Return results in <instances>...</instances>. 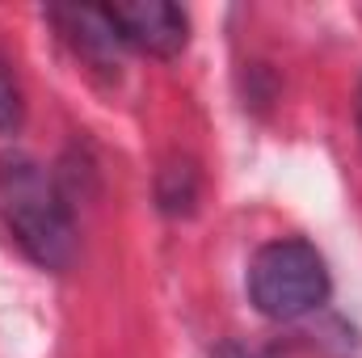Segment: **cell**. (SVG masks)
<instances>
[{
	"label": "cell",
	"mask_w": 362,
	"mask_h": 358,
	"mask_svg": "<svg viewBox=\"0 0 362 358\" xmlns=\"http://www.w3.org/2000/svg\"><path fill=\"white\" fill-rule=\"evenodd\" d=\"M55 17L68 25L76 51H85V59H93L97 68H118V47H122V38H118V30L110 25L105 8H59Z\"/></svg>",
	"instance_id": "277c9868"
},
{
	"label": "cell",
	"mask_w": 362,
	"mask_h": 358,
	"mask_svg": "<svg viewBox=\"0 0 362 358\" xmlns=\"http://www.w3.org/2000/svg\"><path fill=\"white\" fill-rule=\"evenodd\" d=\"M329 270L325 258L295 236H282L257 249L249 266V299L270 321H299L329 299Z\"/></svg>",
	"instance_id": "7a4b0ae2"
},
{
	"label": "cell",
	"mask_w": 362,
	"mask_h": 358,
	"mask_svg": "<svg viewBox=\"0 0 362 358\" xmlns=\"http://www.w3.org/2000/svg\"><path fill=\"white\" fill-rule=\"evenodd\" d=\"M358 131H362V89H358Z\"/></svg>",
	"instance_id": "8992f818"
},
{
	"label": "cell",
	"mask_w": 362,
	"mask_h": 358,
	"mask_svg": "<svg viewBox=\"0 0 362 358\" xmlns=\"http://www.w3.org/2000/svg\"><path fill=\"white\" fill-rule=\"evenodd\" d=\"M21 114H25V105H21L17 76H13L8 59L0 55V135H13V131L21 127Z\"/></svg>",
	"instance_id": "5b68a950"
},
{
	"label": "cell",
	"mask_w": 362,
	"mask_h": 358,
	"mask_svg": "<svg viewBox=\"0 0 362 358\" xmlns=\"http://www.w3.org/2000/svg\"><path fill=\"white\" fill-rule=\"evenodd\" d=\"M110 25L118 30V38L135 51H148V55H177L189 38V21L177 4L169 0H135V4H110L105 8Z\"/></svg>",
	"instance_id": "3957f363"
},
{
	"label": "cell",
	"mask_w": 362,
	"mask_h": 358,
	"mask_svg": "<svg viewBox=\"0 0 362 358\" xmlns=\"http://www.w3.org/2000/svg\"><path fill=\"white\" fill-rule=\"evenodd\" d=\"M0 219L30 262L68 270L76 258V224L55 178L25 152L0 156Z\"/></svg>",
	"instance_id": "6da1fadb"
}]
</instances>
